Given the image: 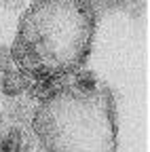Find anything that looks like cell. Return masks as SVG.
<instances>
[{"instance_id":"1","label":"cell","mask_w":150,"mask_h":152,"mask_svg":"<svg viewBox=\"0 0 150 152\" xmlns=\"http://www.w3.org/2000/svg\"><path fill=\"white\" fill-rule=\"evenodd\" d=\"M32 127L47 152H116V110L106 87L78 93L66 85L34 110Z\"/></svg>"},{"instance_id":"2","label":"cell","mask_w":150,"mask_h":152,"mask_svg":"<svg viewBox=\"0 0 150 152\" xmlns=\"http://www.w3.org/2000/svg\"><path fill=\"white\" fill-rule=\"evenodd\" d=\"M93 30L95 11L85 0H38L23 15L17 40L30 49L36 68L68 76L89 57Z\"/></svg>"},{"instance_id":"3","label":"cell","mask_w":150,"mask_h":152,"mask_svg":"<svg viewBox=\"0 0 150 152\" xmlns=\"http://www.w3.org/2000/svg\"><path fill=\"white\" fill-rule=\"evenodd\" d=\"M66 87V76L55 74L53 70L47 68H36L32 72H28V91L32 97H36L40 104L47 102L49 97H53L57 91H61Z\"/></svg>"},{"instance_id":"4","label":"cell","mask_w":150,"mask_h":152,"mask_svg":"<svg viewBox=\"0 0 150 152\" xmlns=\"http://www.w3.org/2000/svg\"><path fill=\"white\" fill-rule=\"evenodd\" d=\"M0 89L9 97H19L21 93L28 91V74L23 70H7L2 80H0Z\"/></svg>"},{"instance_id":"5","label":"cell","mask_w":150,"mask_h":152,"mask_svg":"<svg viewBox=\"0 0 150 152\" xmlns=\"http://www.w3.org/2000/svg\"><path fill=\"white\" fill-rule=\"evenodd\" d=\"M28 140L21 129H9L4 135H0V152H26Z\"/></svg>"},{"instance_id":"6","label":"cell","mask_w":150,"mask_h":152,"mask_svg":"<svg viewBox=\"0 0 150 152\" xmlns=\"http://www.w3.org/2000/svg\"><path fill=\"white\" fill-rule=\"evenodd\" d=\"M70 89L78 91V93H93L95 89H100L97 85V76L91 70H76L72 72V85Z\"/></svg>"},{"instance_id":"7","label":"cell","mask_w":150,"mask_h":152,"mask_svg":"<svg viewBox=\"0 0 150 152\" xmlns=\"http://www.w3.org/2000/svg\"><path fill=\"white\" fill-rule=\"evenodd\" d=\"M11 66H13V55H11V49L0 45V72L11 70Z\"/></svg>"},{"instance_id":"8","label":"cell","mask_w":150,"mask_h":152,"mask_svg":"<svg viewBox=\"0 0 150 152\" xmlns=\"http://www.w3.org/2000/svg\"><path fill=\"white\" fill-rule=\"evenodd\" d=\"M0 2H2V4H4V7H7L9 11H15L17 7L21 4V0H0Z\"/></svg>"}]
</instances>
